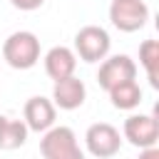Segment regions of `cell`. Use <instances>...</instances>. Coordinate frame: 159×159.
I'll list each match as a JSON object with an SVG mask.
<instances>
[{
	"mask_svg": "<svg viewBox=\"0 0 159 159\" xmlns=\"http://www.w3.org/2000/svg\"><path fill=\"white\" fill-rule=\"evenodd\" d=\"M10 2H12V7H17L22 12H32V10H40L45 5V0H10Z\"/></svg>",
	"mask_w": 159,
	"mask_h": 159,
	"instance_id": "14",
	"label": "cell"
},
{
	"mask_svg": "<svg viewBox=\"0 0 159 159\" xmlns=\"http://www.w3.org/2000/svg\"><path fill=\"white\" fill-rule=\"evenodd\" d=\"M45 62V72L52 82L57 80H65V77H72L75 70H77V55L72 52V47H65V45H55L45 52L42 57Z\"/></svg>",
	"mask_w": 159,
	"mask_h": 159,
	"instance_id": "10",
	"label": "cell"
},
{
	"mask_svg": "<svg viewBox=\"0 0 159 159\" xmlns=\"http://www.w3.org/2000/svg\"><path fill=\"white\" fill-rule=\"evenodd\" d=\"M87 99V87L80 77H65V80H57L52 84V104L65 109V112H72L77 107H82Z\"/></svg>",
	"mask_w": 159,
	"mask_h": 159,
	"instance_id": "9",
	"label": "cell"
},
{
	"mask_svg": "<svg viewBox=\"0 0 159 159\" xmlns=\"http://www.w3.org/2000/svg\"><path fill=\"white\" fill-rule=\"evenodd\" d=\"M84 147L97 159H109L122 149V132L109 122H94L84 132Z\"/></svg>",
	"mask_w": 159,
	"mask_h": 159,
	"instance_id": "4",
	"label": "cell"
},
{
	"mask_svg": "<svg viewBox=\"0 0 159 159\" xmlns=\"http://www.w3.org/2000/svg\"><path fill=\"white\" fill-rule=\"evenodd\" d=\"M137 159H159V147H149V149H139Z\"/></svg>",
	"mask_w": 159,
	"mask_h": 159,
	"instance_id": "15",
	"label": "cell"
},
{
	"mask_svg": "<svg viewBox=\"0 0 159 159\" xmlns=\"http://www.w3.org/2000/svg\"><path fill=\"white\" fill-rule=\"evenodd\" d=\"M27 134H30V129L25 127L22 119L0 114V149H2V152L20 149V147L27 142Z\"/></svg>",
	"mask_w": 159,
	"mask_h": 159,
	"instance_id": "11",
	"label": "cell"
},
{
	"mask_svg": "<svg viewBox=\"0 0 159 159\" xmlns=\"http://www.w3.org/2000/svg\"><path fill=\"white\" fill-rule=\"evenodd\" d=\"M2 60L12 70H30L40 62V40L30 30H17L2 42Z\"/></svg>",
	"mask_w": 159,
	"mask_h": 159,
	"instance_id": "1",
	"label": "cell"
},
{
	"mask_svg": "<svg viewBox=\"0 0 159 159\" xmlns=\"http://www.w3.org/2000/svg\"><path fill=\"white\" fill-rule=\"evenodd\" d=\"M139 65L144 67L149 84L157 89L159 87V42L157 40H144L139 45Z\"/></svg>",
	"mask_w": 159,
	"mask_h": 159,
	"instance_id": "13",
	"label": "cell"
},
{
	"mask_svg": "<svg viewBox=\"0 0 159 159\" xmlns=\"http://www.w3.org/2000/svg\"><path fill=\"white\" fill-rule=\"evenodd\" d=\"M109 20L119 32H137L149 20V7L144 0H112Z\"/></svg>",
	"mask_w": 159,
	"mask_h": 159,
	"instance_id": "6",
	"label": "cell"
},
{
	"mask_svg": "<svg viewBox=\"0 0 159 159\" xmlns=\"http://www.w3.org/2000/svg\"><path fill=\"white\" fill-rule=\"evenodd\" d=\"M109 102L114 109H124V112H132L142 104V87L137 80H127V82H119L114 84L109 92Z\"/></svg>",
	"mask_w": 159,
	"mask_h": 159,
	"instance_id": "12",
	"label": "cell"
},
{
	"mask_svg": "<svg viewBox=\"0 0 159 159\" xmlns=\"http://www.w3.org/2000/svg\"><path fill=\"white\" fill-rule=\"evenodd\" d=\"M55 119H57V107L52 104V99L47 97H30L22 107V122L30 132H37V134H45L47 129L55 127Z\"/></svg>",
	"mask_w": 159,
	"mask_h": 159,
	"instance_id": "8",
	"label": "cell"
},
{
	"mask_svg": "<svg viewBox=\"0 0 159 159\" xmlns=\"http://www.w3.org/2000/svg\"><path fill=\"white\" fill-rule=\"evenodd\" d=\"M40 154H42V159H84L77 134L65 124H60V127L55 124L52 129H47L42 134Z\"/></svg>",
	"mask_w": 159,
	"mask_h": 159,
	"instance_id": "2",
	"label": "cell"
},
{
	"mask_svg": "<svg viewBox=\"0 0 159 159\" xmlns=\"http://www.w3.org/2000/svg\"><path fill=\"white\" fill-rule=\"evenodd\" d=\"M109 47H112V37L104 27L99 25H84L77 30L75 35V55L82 60V62H102L107 55H109Z\"/></svg>",
	"mask_w": 159,
	"mask_h": 159,
	"instance_id": "3",
	"label": "cell"
},
{
	"mask_svg": "<svg viewBox=\"0 0 159 159\" xmlns=\"http://www.w3.org/2000/svg\"><path fill=\"white\" fill-rule=\"evenodd\" d=\"M122 139H127L137 149L157 147L159 142V119L154 114H129L122 124Z\"/></svg>",
	"mask_w": 159,
	"mask_h": 159,
	"instance_id": "5",
	"label": "cell"
},
{
	"mask_svg": "<svg viewBox=\"0 0 159 159\" xmlns=\"http://www.w3.org/2000/svg\"><path fill=\"white\" fill-rule=\"evenodd\" d=\"M127 80H137V62L129 55H107L99 62L97 82L104 92H109L114 84L127 82Z\"/></svg>",
	"mask_w": 159,
	"mask_h": 159,
	"instance_id": "7",
	"label": "cell"
}]
</instances>
